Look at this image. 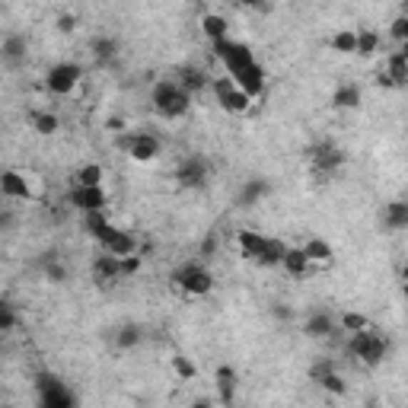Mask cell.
Returning <instances> with one entry per match:
<instances>
[{
    "mask_svg": "<svg viewBox=\"0 0 408 408\" xmlns=\"http://www.w3.org/2000/svg\"><path fill=\"white\" fill-rule=\"evenodd\" d=\"M151 102H153L156 112H160L163 118H169V121L182 118V115L192 108V96H188V93L182 90V86L175 83L173 77L156 80V83H153V93H151Z\"/></svg>",
    "mask_w": 408,
    "mask_h": 408,
    "instance_id": "1",
    "label": "cell"
},
{
    "mask_svg": "<svg viewBox=\"0 0 408 408\" xmlns=\"http://www.w3.org/2000/svg\"><path fill=\"white\" fill-rule=\"evenodd\" d=\"M240 249L246 258H253L258 265H281L284 253H287V246H284L281 240H268V236H258L255 230H243L240 233Z\"/></svg>",
    "mask_w": 408,
    "mask_h": 408,
    "instance_id": "2",
    "label": "cell"
},
{
    "mask_svg": "<svg viewBox=\"0 0 408 408\" xmlns=\"http://www.w3.org/2000/svg\"><path fill=\"white\" fill-rule=\"evenodd\" d=\"M348 351L360 360V364L379 367L386 357V351H389V342H386V335H379V332L364 329V332H355V335L348 338Z\"/></svg>",
    "mask_w": 408,
    "mask_h": 408,
    "instance_id": "3",
    "label": "cell"
},
{
    "mask_svg": "<svg viewBox=\"0 0 408 408\" xmlns=\"http://www.w3.org/2000/svg\"><path fill=\"white\" fill-rule=\"evenodd\" d=\"M173 284L179 290H185L188 297H204V294H210V287H214V277H210V271L204 268V265L188 262V265H182V268L173 271Z\"/></svg>",
    "mask_w": 408,
    "mask_h": 408,
    "instance_id": "4",
    "label": "cell"
},
{
    "mask_svg": "<svg viewBox=\"0 0 408 408\" xmlns=\"http://www.w3.org/2000/svg\"><path fill=\"white\" fill-rule=\"evenodd\" d=\"M306 160H310V166H312V175H316L319 182H325L345 163V151L335 147L332 141H325V144L310 147V151H306Z\"/></svg>",
    "mask_w": 408,
    "mask_h": 408,
    "instance_id": "5",
    "label": "cell"
},
{
    "mask_svg": "<svg viewBox=\"0 0 408 408\" xmlns=\"http://www.w3.org/2000/svg\"><path fill=\"white\" fill-rule=\"evenodd\" d=\"M217 58L223 61V67H227V77H236L240 71H246V67L255 64V54L246 49L243 42H233V39H223V42L214 45Z\"/></svg>",
    "mask_w": 408,
    "mask_h": 408,
    "instance_id": "6",
    "label": "cell"
},
{
    "mask_svg": "<svg viewBox=\"0 0 408 408\" xmlns=\"http://www.w3.org/2000/svg\"><path fill=\"white\" fill-rule=\"evenodd\" d=\"M210 90H214V96H217V102H220V108H227V112H233V115H243V112H249V108H253V99H249L230 77H217L214 83H210Z\"/></svg>",
    "mask_w": 408,
    "mask_h": 408,
    "instance_id": "7",
    "label": "cell"
},
{
    "mask_svg": "<svg viewBox=\"0 0 408 408\" xmlns=\"http://www.w3.org/2000/svg\"><path fill=\"white\" fill-rule=\"evenodd\" d=\"M96 243L102 246V253L115 255V258H128V255H138V240H134L128 230H118L108 223L106 230L96 236Z\"/></svg>",
    "mask_w": 408,
    "mask_h": 408,
    "instance_id": "8",
    "label": "cell"
},
{
    "mask_svg": "<svg viewBox=\"0 0 408 408\" xmlns=\"http://www.w3.org/2000/svg\"><path fill=\"white\" fill-rule=\"evenodd\" d=\"M80 77H83L80 64H54L49 71V77H45V86H49L51 96H71L77 90Z\"/></svg>",
    "mask_w": 408,
    "mask_h": 408,
    "instance_id": "9",
    "label": "cell"
},
{
    "mask_svg": "<svg viewBox=\"0 0 408 408\" xmlns=\"http://www.w3.org/2000/svg\"><path fill=\"white\" fill-rule=\"evenodd\" d=\"M208 175H210V166L204 156H188L175 166V182L182 188H204L208 185Z\"/></svg>",
    "mask_w": 408,
    "mask_h": 408,
    "instance_id": "10",
    "label": "cell"
},
{
    "mask_svg": "<svg viewBox=\"0 0 408 408\" xmlns=\"http://www.w3.org/2000/svg\"><path fill=\"white\" fill-rule=\"evenodd\" d=\"M121 144H125V151L134 163H153L156 156L163 153V144L153 138V134H128Z\"/></svg>",
    "mask_w": 408,
    "mask_h": 408,
    "instance_id": "11",
    "label": "cell"
},
{
    "mask_svg": "<svg viewBox=\"0 0 408 408\" xmlns=\"http://www.w3.org/2000/svg\"><path fill=\"white\" fill-rule=\"evenodd\" d=\"M0 195L6 201H29L32 198V188H29V179L16 169H6L0 173Z\"/></svg>",
    "mask_w": 408,
    "mask_h": 408,
    "instance_id": "12",
    "label": "cell"
},
{
    "mask_svg": "<svg viewBox=\"0 0 408 408\" xmlns=\"http://www.w3.org/2000/svg\"><path fill=\"white\" fill-rule=\"evenodd\" d=\"M73 204L77 210H83V214H90V210H106L108 204V195L106 188H71V198H67Z\"/></svg>",
    "mask_w": 408,
    "mask_h": 408,
    "instance_id": "13",
    "label": "cell"
},
{
    "mask_svg": "<svg viewBox=\"0 0 408 408\" xmlns=\"http://www.w3.org/2000/svg\"><path fill=\"white\" fill-rule=\"evenodd\" d=\"M93 281L99 287H112L115 281H121V271H118V258L108 255V253H99L93 258Z\"/></svg>",
    "mask_w": 408,
    "mask_h": 408,
    "instance_id": "14",
    "label": "cell"
},
{
    "mask_svg": "<svg viewBox=\"0 0 408 408\" xmlns=\"http://www.w3.org/2000/svg\"><path fill=\"white\" fill-rule=\"evenodd\" d=\"M230 80H233V83L240 86V90L246 93V96L253 99V102H255V99L265 93V71H262V67H258V61H255L253 67H246V71H240V73H236V77H230Z\"/></svg>",
    "mask_w": 408,
    "mask_h": 408,
    "instance_id": "15",
    "label": "cell"
},
{
    "mask_svg": "<svg viewBox=\"0 0 408 408\" xmlns=\"http://www.w3.org/2000/svg\"><path fill=\"white\" fill-rule=\"evenodd\" d=\"M383 73L392 80V86H396V90H402V86L408 83V51H405V45H399L396 51H389Z\"/></svg>",
    "mask_w": 408,
    "mask_h": 408,
    "instance_id": "16",
    "label": "cell"
},
{
    "mask_svg": "<svg viewBox=\"0 0 408 408\" xmlns=\"http://www.w3.org/2000/svg\"><path fill=\"white\" fill-rule=\"evenodd\" d=\"M173 80L188 93V96H195L198 90H204V86H208V73H204L201 67H195V64L175 67V77H173Z\"/></svg>",
    "mask_w": 408,
    "mask_h": 408,
    "instance_id": "17",
    "label": "cell"
},
{
    "mask_svg": "<svg viewBox=\"0 0 408 408\" xmlns=\"http://www.w3.org/2000/svg\"><path fill=\"white\" fill-rule=\"evenodd\" d=\"M26 54H29V42H26V36H6L4 42H0V58L6 61L10 67H19L26 61Z\"/></svg>",
    "mask_w": 408,
    "mask_h": 408,
    "instance_id": "18",
    "label": "cell"
},
{
    "mask_svg": "<svg viewBox=\"0 0 408 408\" xmlns=\"http://www.w3.org/2000/svg\"><path fill=\"white\" fill-rule=\"evenodd\" d=\"M306 338H332V332H335V319H332V312H310L306 316V325H303Z\"/></svg>",
    "mask_w": 408,
    "mask_h": 408,
    "instance_id": "19",
    "label": "cell"
},
{
    "mask_svg": "<svg viewBox=\"0 0 408 408\" xmlns=\"http://www.w3.org/2000/svg\"><path fill=\"white\" fill-rule=\"evenodd\" d=\"M217 392H220V405L230 408L233 405V396H236V370L230 364H220L217 367Z\"/></svg>",
    "mask_w": 408,
    "mask_h": 408,
    "instance_id": "20",
    "label": "cell"
},
{
    "mask_svg": "<svg viewBox=\"0 0 408 408\" xmlns=\"http://www.w3.org/2000/svg\"><path fill=\"white\" fill-rule=\"evenodd\" d=\"M201 29H204V36L210 39V42H223V39H230V23L220 16V13H204L201 16Z\"/></svg>",
    "mask_w": 408,
    "mask_h": 408,
    "instance_id": "21",
    "label": "cell"
},
{
    "mask_svg": "<svg viewBox=\"0 0 408 408\" xmlns=\"http://www.w3.org/2000/svg\"><path fill=\"white\" fill-rule=\"evenodd\" d=\"M102 179H106V169L99 163H86L73 173V185L77 188H102Z\"/></svg>",
    "mask_w": 408,
    "mask_h": 408,
    "instance_id": "22",
    "label": "cell"
},
{
    "mask_svg": "<svg viewBox=\"0 0 408 408\" xmlns=\"http://www.w3.org/2000/svg\"><path fill=\"white\" fill-rule=\"evenodd\" d=\"M281 268L287 271L290 277H306L312 271V265L306 262V255H303V249H287L281 258Z\"/></svg>",
    "mask_w": 408,
    "mask_h": 408,
    "instance_id": "23",
    "label": "cell"
},
{
    "mask_svg": "<svg viewBox=\"0 0 408 408\" xmlns=\"http://www.w3.org/2000/svg\"><path fill=\"white\" fill-rule=\"evenodd\" d=\"M303 249V255H306V262L312 265V268H322V265H332V246L325 240H310L306 246H300Z\"/></svg>",
    "mask_w": 408,
    "mask_h": 408,
    "instance_id": "24",
    "label": "cell"
},
{
    "mask_svg": "<svg viewBox=\"0 0 408 408\" xmlns=\"http://www.w3.org/2000/svg\"><path fill=\"white\" fill-rule=\"evenodd\" d=\"M360 99H364V93H360L357 83H345V86H338V90L332 93V106L335 108H357Z\"/></svg>",
    "mask_w": 408,
    "mask_h": 408,
    "instance_id": "25",
    "label": "cell"
},
{
    "mask_svg": "<svg viewBox=\"0 0 408 408\" xmlns=\"http://www.w3.org/2000/svg\"><path fill=\"white\" fill-rule=\"evenodd\" d=\"M386 227L389 230L408 227V204L405 201H389L386 204Z\"/></svg>",
    "mask_w": 408,
    "mask_h": 408,
    "instance_id": "26",
    "label": "cell"
},
{
    "mask_svg": "<svg viewBox=\"0 0 408 408\" xmlns=\"http://www.w3.org/2000/svg\"><path fill=\"white\" fill-rule=\"evenodd\" d=\"M93 58L99 61V64H108V61L118 54V42L115 39H108V36H99V39H93Z\"/></svg>",
    "mask_w": 408,
    "mask_h": 408,
    "instance_id": "27",
    "label": "cell"
},
{
    "mask_svg": "<svg viewBox=\"0 0 408 408\" xmlns=\"http://www.w3.org/2000/svg\"><path fill=\"white\" fill-rule=\"evenodd\" d=\"M377 49H379V36H377V32H373V29H360L357 32L355 54H360V58H370Z\"/></svg>",
    "mask_w": 408,
    "mask_h": 408,
    "instance_id": "28",
    "label": "cell"
},
{
    "mask_svg": "<svg viewBox=\"0 0 408 408\" xmlns=\"http://www.w3.org/2000/svg\"><path fill=\"white\" fill-rule=\"evenodd\" d=\"M141 338H144V335H141V329H138V325H121V329L115 332V345H118L121 351H128V348H138V345H141Z\"/></svg>",
    "mask_w": 408,
    "mask_h": 408,
    "instance_id": "29",
    "label": "cell"
},
{
    "mask_svg": "<svg viewBox=\"0 0 408 408\" xmlns=\"http://www.w3.org/2000/svg\"><path fill=\"white\" fill-rule=\"evenodd\" d=\"M268 192V185H265L262 179H253V182H246V188L240 192V208H253V204L262 198V195Z\"/></svg>",
    "mask_w": 408,
    "mask_h": 408,
    "instance_id": "30",
    "label": "cell"
},
{
    "mask_svg": "<svg viewBox=\"0 0 408 408\" xmlns=\"http://www.w3.org/2000/svg\"><path fill=\"white\" fill-rule=\"evenodd\" d=\"M45 277H49L51 284H64L67 281V268L58 258V253H49V258H45Z\"/></svg>",
    "mask_w": 408,
    "mask_h": 408,
    "instance_id": "31",
    "label": "cell"
},
{
    "mask_svg": "<svg viewBox=\"0 0 408 408\" xmlns=\"http://www.w3.org/2000/svg\"><path fill=\"white\" fill-rule=\"evenodd\" d=\"M32 128H36L42 138H49V134H54L61 128V121H58V115H51V112H36L32 115Z\"/></svg>",
    "mask_w": 408,
    "mask_h": 408,
    "instance_id": "32",
    "label": "cell"
},
{
    "mask_svg": "<svg viewBox=\"0 0 408 408\" xmlns=\"http://www.w3.org/2000/svg\"><path fill=\"white\" fill-rule=\"evenodd\" d=\"M355 45H357V32H351V29H342V32L332 36V51L355 54Z\"/></svg>",
    "mask_w": 408,
    "mask_h": 408,
    "instance_id": "33",
    "label": "cell"
},
{
    "mask_svg": "<svg viewBox=\"0 0 408 408\" xmlns=\"http://www.w3.org/2000/svg\"><path fill=\"white\" fill-rule=\"evenodd\" d=\"M83 227H86V233L96 240V236L102 233V230L108 227V217H106V210H90V214H83Z\"/></svg>",
    "mask_w": 408,
    "mask_h": 408,
    "instance_id": "34",
    "label": "cell"
},
{
    "mask_svg": "<svg viewBox=\"0 0 408 408\" xmlns=\"http://www.w3.org/2000/svg\"><path fill=\"white\" fill-rule=\"evenodd\" d=\"M16 322H19V316H16V310H13V303L0 297V335H4V332H13Z\"/></svg>",
    "mask_w": 408,
    "mask_h": 408,
    "instance_id": "35",
    "label": "cell"
},
{
    "mask_svg": "<svg viewBox=\"0 0 408 408\" xmlns=\"http://www.w3.org/2000/svg\"><path fill=\"white\" fill-rule=\"evenodd\" d=\"M319 386H322L325 392H332V396H345V392H348V386H345V379L338 377L335 370L322 373V377H319Z\"/></svg>",
    "mask_w": 408,
    "mask_h": 408,
    "instance_id": "36",
    "label": "cell"
},
{
    "mask_svg": "<svg viewBox=\"0 0 408 408\" xmlns=\"http://www.w3.org/2000/svg\"><path fill=\"white\" fill-rule=\"evenodd\" d=\"M342 329L348 332V335H355V332L370 329V319H367L364 312H345V316H342Z\"/></svg>",
    "mask_w": 408,
    "mask_h": 408,
    "instance_id": "37",
    "label": "cell"
},
{
    "mask_svg": "<svg viewBox=\"0 0 408 408\" xmlns=\"http://www.w3.org/2000/svg\"><path fill=\"white\" fill-rule=\"evenodd\" d=\"M389 36L396 39L399 45H405V42H408V16H396V19H392Z\"/></svg>",
    "mask_w": 408,
    "mask_h": 408,
    "instance_id": "38",
    "label": "cell"
},
{
    "mask_svg": "<svg viewBox=\"0 0 408 408\" xmlns=\"http://www.w3.org/2000/svg\"><path fill=\"white\" fill-rule=\"evenodd\" d=\"M173 370L179 373L182 379H192V377H195V364H192V360H188V357H182V355L173 360Z\"/></svg>",
    "mask_w": 408,
    "mask_h": 408,
    "instance_id": "39",
    "label": "cell"
},
{
    "mask_svg": "<svg viewBox=\"0 0 408 408\" xmlns=\"http://www.w3.org/2000/svg\"><path fill=\"white\" fill-rule=\"evenodd\" d=\"M141 268V255H128V258H118V271L121 277H131L134 271Z\"/></svg>",
    "mask_w": 408,
    "mask_h": 408,
    "instance_id": "40",
    "label": "cell"
},
{
    "mask_svg": "<svg viewBox=\"0 0 408 408\" xmlns=\"http://www.w3.org/2000/svg\"><path fill=\"white\" fill-rule=\"evenodd\" d=\"M73 26H77V19H73L71 13H64V16L58 19V29H61V32H73Z\"/></svg>",
    "mask_w": 408,
    "mask_h": 408,
    "instance_id": "41",
    "label": "cell"
},
{
    "mask_svg": "<svg viewBox=\"0 0 408 408\" xmlns=\"http://www.w3.org/2000/svg\"><path fill=\"white\" fill-rule=\"evenodd\" d=\"M214 249H217V236H214V233H210V236H208V240H204V243H201V255H204V258H208V255H214Z\"/></svg>",
    "mask_w": 408,
    "mask_h": 408,
    "instance_id": "42",
    "label": "cell"
},
{
    "mask_svg": "<svg viewBox=\"0 0 408 408\" xmlns=\"http://www.w3.org/2000/svg\"><path fill=\"white\" fill-rule=\"evenodd\" d=\"M13 227V214H10V210H0V230H10Z\"/></svg>",
    "mask_w": 408,
    "mask_h": 408,
    "instance_id": "43",
    "label": "cell"
},
{
    "mask_svg": "<svg viewBox=\"0 0 408 408\" xmlns=\"http://www.w3.org/2000/svg\"><path fill=\"white\" fill-rule=\"evenodd\" d=\"M275 316H277V319H290V316H294V312H290L284 303H277V306H275Z\"/></svg>",
    "mask_w": 408,
    "mask_h": 408,
    "instance_id": "44",
    "label": "cell"
},
{
    "mask_svg": "<svg viewBox=\"0 0 408 408\" xmlns=\"http://www.w3.org/2000/svg\"><path fill=\"white\" fill-rule=\"evenodd\" d=\"M377 83H379V86H383V90H396V86H392V80H389V77H386V73H379V77H377Z\"/></svg>",
    "mask_w": 408,
    "mask_h": 408,
    "instance_id": "45",
    "label": "cell"
},
{
    "mask_svg": "<svg viewBox=\"0 0 408 408\" xmlns=\"http://www.w3.org/2000/svg\"><path fill=\"white\" fill-rule=\"evenodd\" d=\"M108 128H112V131H125V121H121V118H112V121H108Z\"/></svg>",
    "mask_w": 408,
    "mask_h": 408,
    "instance_id": "46",
    "label": "cell"
},
{
    "mask_svg": "<svg viewBox=\"0 0 408 408\" xmlns=\"http://www.w3.org/2000/svg\"><path fill=\"white\" fill-rule=\"evenodd\" d=\"M192 408H214V405H210V402H208V399H198V402H195Z\"/></svg>",
    "mask_w": 408,
    "mask_h": 408,
    "instance_id": "47",
    "label": "cell"
},
{
    "mask_svg": "<svg viewBox=\"0 0 408 408\" xmlns=\"http://www.w3.org/2000/svg\"><path fill=\"white\" fill-rule=\"evenodd\" d=\"M4 201H6V198H4V195H0V210H4V208H6V204H4Z\"/></svg>",
    "mask_w": 408,
    "mask_h": 408,
    "instance_id": "48",
    "label": "cell"
}]
</instances>
